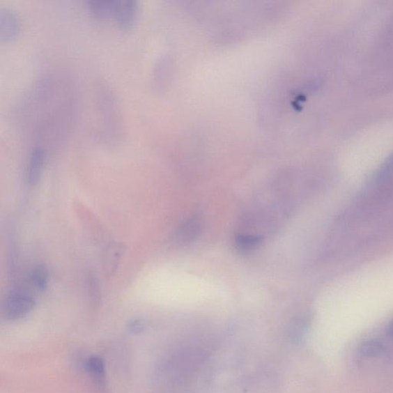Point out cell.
Here are the masks:
<instances>
[{
    "label": "cell",
    "mask_w": 393,
    "mask_h": 393,
    "mask_svg": "<svg viewBox=\"0 0 393 393\" xmlns=\"http://www.w3.org/2000/svg\"><path fill=\"white\" fill-rule=\"evenodd\" d=\"M387 332L389 336H390L391 337H393V321H391V323L389 324L388 328H387Z\"/></svg>",
    "instance_id": "cell-13"
},
{
    "label": "cell",
    "mask_w": 393,
    "mask_h": 393,
    "mask_svg": "<svg viewBox=\"0 0 393 393\" xmlns=\"http://www.w3.org/2000/svg\"><path fill=\"white\" fill-rule=\"evenodd\" d=\"M87 373L100 390L107 387V370L103 360L98 356H91L84 362Z\"/></svg>",
    "instance_id": "cell-7"
},
{
    "label": "cell",
    "mask_w": 393,
    "mask_h": 393,
    "mask_svg": "<svg viewBox=\"0 0 393 393\" xmlns=\"http://www.w3.org/2000/svg\"><path fill=\"white\" fill-rule=\"evenodd\" d=\"M384 351V345L375 339L367 340V341L362 343L360 347L361 356L367 358L380 357Z\"/></svg>",
    "instance_id": "cell-9"
},
{
    "label": "cell",
    "mask_w": 393,
    "mask_h": 393,
    "mask_svg": "<svg viewBox=\"0 0 393 393\" xmlns=\"http://www.w3.org/2000/svg\"><path fill=\"white\" fill-rule=\"evenodd\" d=\"M128 330L132 334H140L146 330V324L145 321L136 319L132 320L128 324Z\"/></svg>",
    "instance_id": "cell-12"
},
{
    "label": "cell",
    "mask_w": 393,
    "mask_h": 393,
    "mask_svg": "<svg viewBox=\"0 0 393 393\" xmlns=\"http://www.w3.org/2000/svg\"><path fill=\"white\" fill-rule=\"evenodd\" d=\"M45 148L40 145L34 146L29 155L26 178L29 185L35 186L40 179L45 162Z\"/></svg>",
    "instance_id": "cell-6"
},
{
    "label": "cell",
    "mask_w": 393,
    "mask_h": 393,
    "mask_svg": "<svg viewBox=\"0 0 393 393\" xmlns=\"http://www.w3.org/2000/svg\"><path fill=\"white\" fill-rule=\"evenodd\" d=\"M36 306L33 295L24 289L13 290L5 299L3 315L6 321H16L24 318Z\"/></svg>",
    "instance_id": "cell-1"
},
{
    "label": "cell",
    "mask_w": 393,
    "mask_h": 393,
    "mask_svg": "<svg viewBox=\"0 0 393 393\" xmlns=\"http://www.w3.org/2000/svg\"><path fill=\"white\" fill-rule=\"evenodd\" d=\"M261 238L254 234H239L236 238V245L242 251H249L258 246Z\"/></svg>",
    "instance_id": "cell-11"
},
{
    "label": "cell",
    "mask_w": 393,
    "mask_h": 393,
    "mask_svg": "<svg viewBox=\"0 0 393 393\" xmlns=\"http://www.w3.org/2000/svg\"><path fill=\"white\" fill-rule=\"evenodd\" d=\"M201 219L198 216H192L181 224L174 234L173 243L178 246L191 244L200 236L202 230Z\"/></svg>",
    "instance_id": "cell-5"
},
{
    "label": "cell",
    "mask_w": 393,
    "mask_h": 393,
    "mask_svg": "<svg viewBox=\"0 0 393 393\" xmlns=\"http://www.w3.org/2000/svg\"><path fill=\"white\" fill-rule=\"evenodd\" d=\"M30 282L36 289L44 291L48 284V272L43 266H38L30 276Z\"/></svg>",
    "instance_id": "cell-10"
},
{
    "label": "cell",
    "mask_w": 393,
    "mask_h": 393,
    "mask_svg": "<svg viewBox=\"0 0 393 393\" xmlns=\"http://www.w3.org/2000/svg\"><path fill=\"white\" fill-rule=\"evenodd\" d=\"M139 6L136 0H117L114 18L123 30L132 29L139 17Z\"/></svg>",
    "instance_id": "cell-4"
},
{
    "label": "cell",
    "mask_w": 393,
    "mask_h": 393,
    "mask_svg": "<svg viewBox=\"0 0 393 393\" xmlns=\"http://www.w3.org/2000/svg\"><path fill=\"white\" fill-rule=\"evenodd\" d=\"M21 27V20L17 12L9 6H2L0 8V40L10 42L16 39Z\"/></svg>",
    "instance_id": "cell-3"
},
{
    "label": "cell",
    "mask_w": 393,
    "mask_h": 393,
    "mask_svg": "<svg viewBox=\"0 0 393 393\" xmlns=\"http://www.w3.org/2000/svg\"><path fill=\"white\" fill-rule=\"evenodd\" d=\"M102 90V98H100L101 104L100 105H102V107H100L102 116L100 118L102 120L103 134L104 136L107 134L109 137L113 136V139L117 141L116 137L118 136L121 127H122V123L120 122L119 107L114 94L110 92L109 88L105 86Z\"/></svg>",
    "instance_id": "cell-2"
},
{
    "label": "cell",
    "mask_w": 393,
    "mask_h": 393,
    "mask_svg": "<svg viewBox=\"0 0 393 393\" xmlns=\"http://www.w3.org/2000/svg\"><path fill=\"white\" fill-rule=\"evenodd\" d=\"M117 0H89L87 7L89 13L98 20L114 17Z\"/></svg>",
    "instance_id": "cell-8"
}]
</instances>
